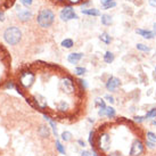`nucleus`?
Instances as JSON below:
<instances>
[{"label":"nucleus","mask_w":156,"mask_h":156,"mask_svg":"<svg viewBox=\"0 0 156 156\" xmlns=\"http://www.w3.org/2000/svg\"><path fill=\"white\" fill-rule=\"evenodd\" d=\"M141 137V130L136 123L122 117L98 126L92 147L97 148L98 156H131L134 141Z\"/></svg>","instance_id":"obj_1"},{"label":"nucleus","mask_w":156,"mask_h":156,"mask_svg":"<svg viewBox=\"0 0 156 156\" xmlns=\"http://www.w3.org/2000/svg\"><path fill=\"white\" fill-rule=\"evenodd\" d=\"M54 22H55V14L51 9H41L37 16V23L44 29L50 27Z\"/></svg>","instance_id":"obj_2"},{"label":"nucleus","mask_w":156,"mask_h":156,"mask_svg":"<svg viewBox=\"0 0 156 156\" xmlns=\"http://www.w3.org/2000/svg\"><path fill=\"white\" fill-rule=\"evenodd\" d=\"M4 39L10 46L17 44L22 39V32L16 26H9L4 32Z\"/></svg>","instance_id":"obj_3"},{"label":"nucleus","mask_w":156,"mask_h":156,"mask_svg":"<svg viewBox=\"0 0 156 156\" xmlns=\"http://www.w3.org/2000/svg\"><path fill=\"white\" fill-rule=\"evenodd\" d=\"M59 17H61L62 21L69 22V21H71V20H78L79 16L75 14L74 8L72 7V6H65V7L61 10Z\"/></svg>","instance_id":"obj_4"},{"label":"nucleus","mask_w":156,"mask_h":156,"mask_svg":"<svg viewBox=\"0 0 156 156\" xmlns=\"http://www.w3.org/2000/svg\"><path fill=\"white\" fill-rule=\"evenodd\" d=\"M120 86H121V80L119 78H115V76H109L108 80L106 81V84H105L107 91H111V92L115 91Z\"/></svg>","instance_id":"obj_5"},{"label":"nucleus","mask_w":156,"mask_h":156,"mask_svg":"<svg viewBox=\"0 0 156 156\" xmlns=\"http://www.w3.org/2000/svg\"><path fill=\"white\" fill-rule=\"evenodd\" d=\"M136 33L147 40H153L155 38L154 32L152 30H147V29H136Z\"/></svg>","instance_id":"obj_6"},{"label":"nucleus","mask_w":156,"mask_h":156,"mask_svg":"<svg viewBox=\"0 0 156 156\" xmlns=\"http://www.w3.org/2000/svg\"><path fill=\"white\" fill-rule=\"evenodd\" d=\"M17 17L21 22H27L32 17V12L30 9H22L17 13Z\"/></svg>","instance_id":"obj_7"},{"label":"nucleus","mask_w":156,"mask_h":156,"mask_svg":"<svg viewBox=\"0 0 156 156\" xmlns=\"http://www.w3.org/2000/svg\"><path fill=\"white\" fill-rule=\"evenodd\" d=\"M83 54L82 52H71L67 56V61H69V64H76L79 62L82 59Z\"/></svg>","instance_id":"obj_8"},{"label":"nucleus","mask_w":156,"mask_h":156,"mask_svg":"<svg viewBox=\"0 0 156 156\" xmlns=\"http://www.w3.org/2000/svg\"><path fill=\"white\" fill-rule=\"evenodd\" d=\"M81 13L83 15H87V16H94V17H97V16H100V10L97 8H83L81 9Z\"/></svg>","instance_id":"obj_9"},{"label":"nucleus","mask_w":156,"mask_h":156,"mask_svg":"<svg viewBox=\"0 0 156 156\" xmlns=\"http://www.w3.org/2000/svg\"><path fill=\"white\" fill-rule=\"evenodd\" d=\"M100 23L105 26H109L113 24V17L109 14H103L100 15Z\"/></svg>","instance_id":"obj_10"},{"label":"nucleus","mask_w":156,"mask_h":156,"mask_svg":"<svg viewBox=\"0 0 156 156\" xmlns=\"http://www.w3.org/2000/svg\"><path fill=\"white\" fill-rule=\"evenodd\" d=\"M99 40L101 41V42H104L105 44H109L113 41V38L111 37L109 33H107V32H103V33L99 35Z\"/></svg>","instance_id":"obj_11"},{"label":"nucleus","mask_w":156,"mask_h":156,"mask_svg":"<svg viewBox=\"0 0 156 156\" xmlns=\"http://www.w3.org/2000/svg\"><path fill=\"white\" fill-rule=\"evenodd\" d=\"M103 59H104V62L106 64H112L113 62H114V59H115V55L112 51H106L104 57H103Z\"/></svg>","instance_id":"obj_12"},{"label":"nucleus","mask_w":156,"mask_h":156,"mask_svg":"<svg viewBox=\"0 0 156 156\" xmlns=\"http://www.w3.org/2000/svg\"><path fill=\"white\" fill-rule=\"evenodd\" d=\"M39 134L42 137V138H47L48 136L50 134V129H49V126H41L39 128Z\"/></svg>","instance_id":"obj_13"},{"label":"nucleus","mask_w":156,"mask_h":156,"mask_svg":"<svg viewBox=\"0 0 156 156\" xmlns=\"http://www.w3.org/2000/svg\"><path fill=\"white\" fill-rule=\"evenodd\" d=\"M106 116L108 117L109 120L115 119V116H116V111H115V108H114V107H111V106L106 107Z\"/></svg>","instance_id":"obj_14"},{"label":"nucleus","mask_w":156,"mask_h":156,"mask_svg":"<svg viewBox=\"0 0 156 156\" xmlns=\"http://www.w3.org/2000/svg\"><path fill=\"white\" fill-rule=\"evenodd\" d=\"M61 46L63 48H66V49H71V48H72L74 46V41L72 39L67 38V39H64L63 41H62Z\"/></svg>","instance_id":"obj_15"},{"label":"nucleus","mask_w":156,"mask_h":156,"mask_svg":"<svg viewBox=\"0 0 156 156\" xmlns=\"http://www.w3.org/2000/svg\"><path fill=\"white\" fill-rule=\"evenodd\" d=\"M136 48L138 49L139 51H143V52H149L152 50V48L149 47V46H147V44H140V42L136 44Z\"/></svg>","instance_id":"obj_16"},{"label":"nucleus","mask_w":156,"mask_h":156,"mask_svg":"<svg viewBox=\"0 0 156 156\" xmlns=\"http://www.w3.org/2000/svg\"><path fill=\"white\" fill-rule=\"evenodd\" d=\"M156 117V107H153L146 113V115H145V119L146 120H151V119H155Z\"/></svg>","instance_id":"obj_17"},{"label":"nucleus","mask_w":156,"mask_h":156,"mask_svg":"<svg viewBox=\"0 0 156 156\" xmlns=\"http://www.w3.org/2000/svg\"><path fill=\"white\" fill-rule=\"evenodd\" d=\"M61 137H62V140H64L65 143H67V141H71L72 140V133L69 132V131H64L63 133L61 134Z\"/></svg>","instance_id":"obj_18"},{"label":"nucleus","mask_w":156,"mask_h":156,"mask_svg":"<svg viewBox=\"0 0 156 156\" xmlns=\"http://www.w3.org/2000/svg\"><path fill=\"white\" fill-rule=\"evenodd\" d=\"M95 105H96V107H98V108H106V107H107L106 104H105V100L101 99V98H97V99L95 100Z\"/></svg>","instance_id":"obj_19"},{"label":"nucleus","mask_w":156,"mask_h":156,"mask_svg":"<svg viewBox=\"0 0 156 156\" xmlns=\"http://www.w3.org/2000/svg\"><path fill=\"white\" fill-rule=\"evenodd\" d=\"M146 140H149L152 143H156V134L152 131H148L146 133Z\"/></svg>","instance_id":"obj_20"},{"label":"nucleus","mask_w":156,"mask_h":156,"mask_svg":"<svg viewBox=\"0 0 156 156\" xmlns=\"http://www.w3.org/2000/svg\"><path fill=\"white\" fill-rule=\"evenodd\" d=\"M74 72H75L76 75H84V74L87 73V69H86V67H81V66H79V67H75Z\"/></svg>","instance_id":"obj_21"},{"label":"nucleus","mask_w":156,"mask_h":156,"mask_svg":"<svg viewBox=\"0 0 156 156\" xmlns=\"http://www.w3.org/2000/svg\"><path fill=\"white\" fill-rule=\"evenodd\" d=\"M56 148H57V151L61 153V154H63V155H66V151H65V147L62 145L58 140H56Z\"/></svg>","instance_id":"obj_22"},{"label":"nucleus","mask_w":156,"mask_h":156,"mask_svg":"<svg viewBox=\"0 0 156 156\" xmlns=\"http://www.w3.org/2000/svg\"><path fill=\"white\" fill-rule=\"evenodd\" d=\"M117 6L116 1H113V2H111V4H107V5H103L101 6V8L104 9V10H108V9H112V8H115Z\"/></svg>","instance_id":"obj_23"},{"label":"nucleus","mask_w":156,"mask_h":156,"mask_svg":"<svg viewBox=\"0 0 156 156\" xmlns=\"http://www.w3.org/2000/svg\"><path fill=\"white\" fill-rule=\"evenodd\" d=\"M133 119H134V122H136V123H138V124L143 123V122L146 120V119H145V116H140V115H136Z\"/></svg>","instance_id":"obj_24"},{"label":"nucleus","mask_w":156,"mask_h":156,"mask_svg":"<svg viewBox=\"0 0 156 156\" xmlns=\"http://www.w3.org/2000/svg\"><path fill=\"white\" fill-rule=\"evenodd\" d=\"M94 141H95V131H90V133H89V144L91 146L94 145Z\"/></svg>","instance_id":"obj_25"},{"label":"nucleus","mask_w":156,"mask_h":156,"mask_svg":"<svg viewBox=\"0 0 156 156\" xmlns=\"http://www.w3.org/2000/svg\"><path fill=\"white\" fill-rule=\"evenodd\" d=\"M20 2H21L22 5H24V6H26V7H29V6L32 5L33 0H20Z\"/></svg>","instance_id":"obj_26"},{"label":"nucleus","mask_w":156,"mask_h":156,"mask_svg":"<svg viewBox=\"0 0 156 156\" xmlns=\"http://www.w3.org/2000/svg\"><path fill=\"white\" fill-rule=\"evenodd\" d=\"M105 99H107V101L108 103H111V104H114L115 103V99H114V97L111 95H106L105 96Z\"/></svg>","instance_id":"obj_27"},{"label":"nucleus","mask_w":156,"mask_h":156,"mask_svg":"<svg viewBox=\"0 0 156 156\" xmlns=\"http://www.w3.org/2000/svg\"><path fill=\"white\" fill-rule=\"evenodd\" d=\"M145 145H146L148 148H151V149H153V148L155 147V143H152V141H149V140H146V141H145Z\"/></svg>","instance_id":"obj_28"},{"label":"nucleus","mask_w":156,"mask_h":156,"mask_svg":"<svg viewBox=\"0 0 156 156\" xmlns=\"http://www.w3.org/2000/svg\"><path fill=\"white\" fill-rule=\"evenodd\" d=\"M113 1H115V0H100V4H101V6H103V5L111 4V2H113Z\"/></svg>","instance_id":"obj_29"},{"label":"nucleus","mask_w":156,"mask_h":156,"mask_svg":"<svg viewBox=\"0 0 156 156\" xmlns=\"http://www.w3.org/2000/svg\"><path fill=\"white\" fill-rule=\"evenodd\" d=\"M148 4H149V6H152V7L155 8L156 7V0H148Z\"/></svg>","instance_id":"obj_30"},{"label":"nucleus","mask_w":156,"mask_h":156,"mask_svg":"<svg viewBox=\"0 0 156 156\" xmlns=\"http://www.w3.org/2000/svg\"><path fill=\"white\" fill-rule=\"evenodd\" d=\"M78 144L80 145V146H81V147H86V143L83 141L82 139H79V140H78Z\"/></svg>","instance_id":"obj_31"},{"label":"nucleus","mask_w":156,"mask_h":156,"mask_svg":"<svg viewBox=\"0 0 156 156\" xmlns=\"http://www.w3.org/2000/svg\"><path fill=\"white\" fill-rule=\"evenodd\" d=\"M81 155H82V156H92L89 151H84V152H82V154H81Z\"/></svg>","instance_id":"obj_32"},{"label":"nucleus","mask_w":156,"mask_h":156,"mask_svg":"<svg viewBox=\"0 0 156 156\" xmlns=\"http://www.w3.org/2000/svg\"><path fill=\"white\" fill-rule=\"evenodd\" d=\"M153 32H154V34H155V37H156V23H154L153 24Z\"/></svg>","instance_id":"obj_33"},{"label":"nucleus","mask_w":156,"mask_h":156,"mask_svg":"<svg viewBox=\"0 0 156 156\" xmlns=\"http://www.w3.org/2000/svg\"><path fill=\"white\" fill-rule=\"evenodd\" d=\"M4 20H5L4 13H1V12H0V21H4Z\"/></svg>","instance_id":"obj_34"},{"label":"nucleus","mask_w":156,"mask_h":156,"mask_svg":"<svg viewBox=\"0 0 156 156\" xmlns=\"http://www.w3.org/2000/svg\"><path fill=\"white\" fill-rule=\"evenodd\" d=\"M151 124H152V126H156V121H155V120H154V121L151 122Z\"/></svg>","instance_id":"obj_35"},{"label":"nucleus","mask_w":156,"mask_h":156,"mask_svg":"<svg viewBox=\"0 0 156 156\" xmlns=\"http://www.w3.org/2000/svg\"><path fill=\"white\" fill-rule=\"evenodd\" d=\"M154 71H155V74H156V66H155V69H154Z\"/></svg>","instance_id":"obj_36"}]
</instances>
